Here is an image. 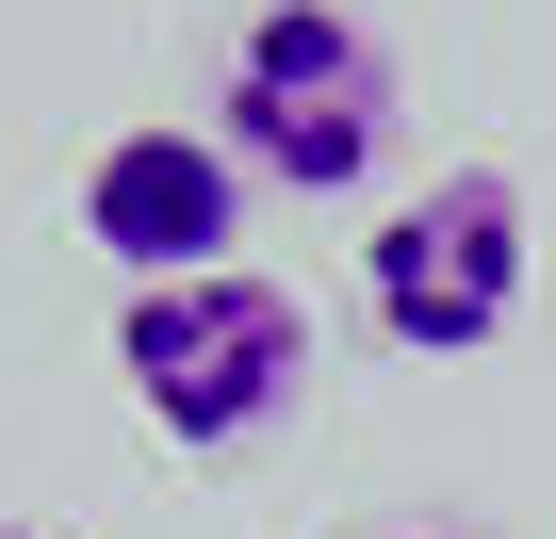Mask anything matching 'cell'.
I'll return each mask as SVG.
<instances>
[{
	"label": "cell",
	"mask_w": 556,
	"mask_h": 539,
	"mask_svg": "<svg viewBox=\"0 0 556 539\" xmlns=\"http://www.w3.org/2000/svg\"><path fill=\"white\" fill-rule=\"evenodd\" d=\"M213 131L245 180H295V196H344L377 147H393V50L344 17V0H262L213 66Z\"/></svg>",
	"instance_id": "6da1fadb"
},
{
	"label": "cell",
	"mask_w": 556,
	"mask_h": 539,
	"mask_svg": "<svg viewBox=\"0 0 556 539\" xmlns=\"http://www.w3.org/2000/svg\"><path fill=\"white\" fill-rule=\"evenodd\" d=\"M115 376H131V409H148L180 458H213V441H262L278 409H295L312 311L278 295V279H245V261H213V279H148V295L115 311Z\"/></svg>",
	"instance_id": "7a4b0ae2"
},
{
	"label": "cell",
	"mask_w": 556,
	"mask_h": 539,
	"mask_svg": "<svg viewBox=\"0 0 556 539\" xmlns=\"http://www.w3.org/2000/svg\"><path fill=\"white\" fill-rule=\"evenodd\" d=\"M361 311H377V344H409V360H475V344L523 311V180L442 164L426 196H393L377 245H361Z\"/></svg>",
	"instance_id": "3957f363"
},
{
	"label": "cell",
	"mask_w": 556,
	"mask_h": 539,
	"mask_svg": "<svg viewBox=\"0 0 556 539\" xmlns=\"http://www.w3.org/2000/svg\"><path fill=\"white\" fill-rule=\"evenodd\" d=\"M229 213H245L229 131L148 115V131H115V147L83 164V245L131 261V295H148V279H213V261H229Z\"/></svg>",
	"instance_id": "277c9868"
},
{
	"label": "cell",
	"mask_w": 556,
	"mask_h": 539,
	"mask_svg": "<svg viewBox=\"0 0 556 539\" xmlns=\"http://www.w3.org/2000/svg\"><path fill=\"white\" fill-rule=\"evenodd\" d=\"M377 539H475V523H377Z\"/></svg>",
	"instance_id": "5b68a950"
},
{
	"label": "cell",
	"mask_w": 556,
	"mask_h": 539,
	"mask_svg": "<svg viewBox=\"0 0 556 539\" xmlns=\"http://www.w3.org/2000/svg\"><path fill=\"white\" fill-rule=\"evenodd\" d=\"M0 539H50V523H0Z\"/></svg>",
	"instance_id": "8992f818"
}]
</instances>
